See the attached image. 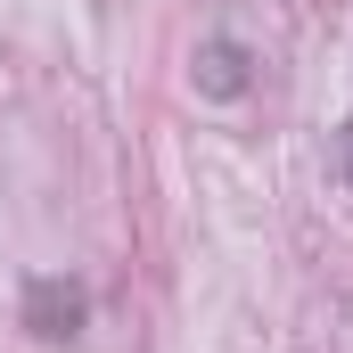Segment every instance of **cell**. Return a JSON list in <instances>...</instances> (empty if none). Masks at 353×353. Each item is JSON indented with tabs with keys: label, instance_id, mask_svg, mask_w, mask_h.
<instances>
[{
	"label": "cell",
	"instance_id": "6da1fadb",
	"mask_svg": "<svg viewBox=\"0 0 353 353\" xmlns=\"http://www.w3.org/2000/svg\"><path fill=\"white\" fill-rule=\"evenodd\" d=\"M90 321V296L74 279H25V329L41 337V345H66V337H83Z\"/></svg>",
	"mask_w": 353,
	"mask_h": 353
},
{
	"label": "cell",
	"instance_id": "7a4b0ae2",
	"mask_svg": "<svg viewBox=\"0 0 353 353\" xmlns=\"http://www.w3.org/2000/svg\"><path fill=\"white\" fill-rule=\"evenodd\" d=\"M197 90H205V99H239V90H247V50H239V41H205V50H197Z\"/></svg>",
	"mask_w": 353,
	"mask_h": 353
},
{
	"label": "cell",
	"instance_id": "3957f363",
	"mask_svg": "<svg viewBox=\"0 0 353 353\" xmlns=\"http://www.w3.org/2000/svg\"><path fill=\"white\" fill-rule=\"evenodd\" d=\"M337 148H345V181H353V115H345V140H337Z\"/></svg>",
	"mask_w": 353,
	"mask_h": 353
}]
</instances>
